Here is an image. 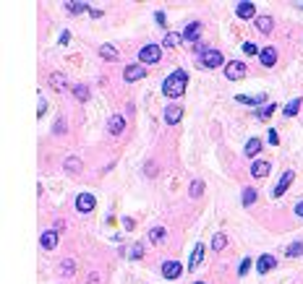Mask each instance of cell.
<instances>
[{
  "label": "cell",
  "mask_w": 303,
  "mask_h": 284,
  "mask_svg": "<svg viewBox=\"0 0 303 284\" xmlns=\"http://www.w3.org/2000/svg\"><path fill=\"white\" fill-rule=\"evenodd\" d=\"M66 8H68V13H87V11H91L87 3H79V0H71V3H66Z\"/></svg>",
  "instance_id": "obj_22"
},
{
  "label": "cell",
  "mask_w": 303,
  "mask_h": 284,
  "mask_svg": "<svg viewBox=\"0 0 303 284\" xmlns=\"http://www.w3.org/2000/svg\"><path fill=\"white\" fill-rule=\"evenodd\" d=\"M73 97H76L79 99V102H87V99H89V89L87 86H73Z\"/></svg>",
  "instance_id": "obj_28"
},
{
  "label": "cell",
  "mask_w": 303,
  "mask_h": 284,
  "mask_svg": "<svg viewBox=\"0 0 303 284\" xmlns=\"http://www.w3.org/2000/svg\"><path fill=\"white\" fill-rule=\"evenodd\" d=\"M298 107H301V97H296V99H290V102L285 105V109H282V115H285V117H293V115L298 112Z\"/></svg>",
  "instance_id": "obj_23"
},
{
  "label": "cell",
  "mask_w": 303,
  "mask_h": 284,
  "mask_svg": "<svg viewBox=\"0 0 303 284\" xmlns=\"http://www.w3.org/2000/svg\"><path fill=\"white\" fill-rule=\"evenodd\" d=\"M66 170H68V172H79V170H81V162H79L76 157H68V159H66Z\"/></svg>",
  "instance_id": "obj_34"
},
{
  "label": "cell",
  "mask_w": 303,
  "mask_h": 284,
  "mask_svg": "<svg viewBox=\"0 0 303 284\" xmlns=\"http://www.w3.org/2000/svg\"><path fill=\"white\" fill-rule=\"evenodd\" d=\"M225 76H227V81H241V78H246V66L241 60H233L230 66L225 68Z\"/></svg>",
  "instance_id": "obj_5"
},
{
  "label": "cell",
  "mask_w": 303,
  "mask_h": 284,
  "mask_svg": "<svg viewBox=\"0 0 303 284\" xmlns=\"http://www.w3.org/2000/svg\"><path fill=\"white\" fill-rule=\"evenodd\" d=\"M63 131H66V123L58 120V123H55V133H63Z\"/></svg>",
  "instance_id": "obj_40"
},
{
  "label": "cell",
  "mask_w": 303,
  "mask_h": 284,
  "mask_svg": "<svg viewBox=\"0 0 303 284\" xmlns=\"http://www.w3.org/2000/svg\"><path fill=\"white\" fill-rule=\"evenodd\" d=\"M254 201H256V190L254 188H246L243 190V206H251Z\"/></svg>",
  "instance_id": "obj_32"
},
{
  "label": "cell",
  "mask_w": 303,
  "mask_h": 284,
  "mask_svg": "<svg viewBox=\"0 0 303 284\" xmlns=\"http://www.w3.org/2000/svg\"><path fill=\"white\" fill-rule=\"evenodd\" d=\"M254 13H256V5L249 3V0H243V3L235 5V16H238V18H251Z\"/></svg>",
  "instance_id": "obj_14"
},
{
  "label": "cell",
  "mask_w": 303,
  "mask_h": 284,
  "mask_svg": "<svg viewBox=\"0 0 303 284\" xmlns=\"http://www.w3.org/2000/svg\"><path fill=\"white\" fill-rule=\"evenodd\" d=\"M199 63H201V68H217V66H222V52L207 47L199 55Z\"/></svg>",
  "instance_id": "obj_2"
},
{
  "label": "cell",
  "mask_w": 303,
  "mask_h": 284,
  "mask_svg": "<svg viewBox=\"0 0 303 284\" xmlns=\"http://www.w3.org/2000/svg\"><path fill=\"white\" fill-rule=\"evenodd\" d=\"M146 76V68L144 66H128L126 68V73H123V78L131 84V81H139V78H144Z\"/></svg>",
  "instance_id": "obj_11"
},
{
  "label": "cell",
  "mask_w": 303,
  "mask_h": 284,
  "mask_svg": "<svg viewBox=\"0 0 303 284\" xmlns=\"http://www.w3.org/2000/svg\"><path fill=\"white\" fill-rule=\"evenodd\" d=\"M259 151H261V141L259 139H251L249 143H246V157H256Z\"/></svg>",
  "instance_id": "obj_25"
},
{
  "label": "cell",
  "mask_w": 303,
  "mask_h": 284,
  "mask_svg": "<svg viewBox=\"0 0 303 284\" xmlns=\"http://www.w3.org/2000/svg\"><path fill=\"white\" fill-rule=\"evenodd\" d=\"M180 117H183V107L180 105H170L168 109H165V123H168V125L180 123Z\"/></svg>",
  "instance_id": "obj_9"
},
{
  "label": "cell",
  "mask_w": 303,
  "mask_h": 284,
  "mask_svg": "<svg viewBox=\"0 0 303 284\" xmlns=\"http://www.w3.org/2000/svg\"><path fill=\"white\" fill-rule=\"evenodd\" d=\"M259 60H261L264 68H272L274 63H277V50H274V47H264L261 55H259Z\"/></svg>",
  "instance_id": "obj_12"
},
{
  "label": "cell",
  "mask_w": 303,
  "mask_h": 284,
  "mask_svg": "<svg viewBox=\"0 0 303 284\" xmlns=\"http://www.w3.org/2000/svg\"><path fill=\"white\" fill-rule=\"evenodd\" d=\"M274 109H277V105H264L261 109H256V117H259V120H267V117H272V112H274Z\"/></svg>",
  "instance_id": "obj_26"
},
{
  "label": "cell",
  "mask_w": 303,
  "mask_h": 284,
  "mask_svg": "<svg viewBox=\"0 0 303 284\" xmlns=\"http://www.w3.org/2000/svg\"><path fill=\"white\" fill-rule=\"evenodd\" d=\"M293 178H296V172H293V170H285V172H282V178H280V182H277V185H274V190H272V196H274V198L285 196V190L290 188V182H293Z\"/></svg>",
  "instance_id": "obj_4"
},
{
  "label": "cell",
  "mask_w": 303,
  "mask_h": 284,
  "mask_svg": "<svg viewBox=\"0 0 303 284\" xmlns=\"http://www.w3.org/2000/svg\"><path fill=\"white\" fill-rule=\"evenodd\" d=\"M107 131H110V136H121L126 131V117L123 115H113L110 123H107Z\"/></svg>",
  "instance_id": "obj_8"
},
{
  "label": "cell",
  "mask_w": 303,
  "mask_h": 284,
  "mask_svg": "<svg viewBox=\"0 0 303 284\" xmlns=\"http://www.w3.org/2000/svg\"><path fill=\"white\" fill-rule=\"evenodd\" d=\"M183 42V34H175V32H168L162 39V47H178V44Z\"/></svg>",
  "instance_id": "obj_20"
},
{
  "label": "cell",
  "mask_w": 303,
  "mask_h": 284,
  "mask_svg": "<svg viewBox=\"0 0 303 284\" xmlns=\"http://www.w3.org/2000/svg\"><path fill=\"white\" fill-rule=\"evenodd\" d=\"M267 139H269V143H272V146H277V143H280V136H277V131H274V128L267 133Z\"/></svg>",
  "instance_id": "obj_37"
},
{
  "label": "cell",
  "mask_w": 303,
  "mask_h": 284,
  "mask_svg": "<svg viewBox=\"0 0 303 284\" xmlns=\"http://www.w3.org/2000/svg\"><path fill=\"white\" fill-rule=\"evenodd\" d=\"M249 269H251V258H243V263H241V277H243Z\"/></svg>",
  "instance_id": "obj_39"
},
{
  "label": "cell",
  "mask_w": 303,
  "mask_h": 284,
  "mask_svg": "<svg viewBox=\"0 0 303 284\" xmlns=\"http://www.w3.org/2000/svg\"><path fill=\"white\" fill-rule=\"evenodd\" d=\"M285 253L290 255V258H293V255H303V243H293V245H288Z\"/></svg>",
  "instance_id": "obj_31"
},
{
  "label": "cell",
  "mask_w": 303,
  "mask_h": 284,
  "mask_svg": "<svg viewBox=\"0 0 303 284\" xmlns=\"http://www.w3.org/2000/svg\"><path fill=\"white\" fill-rule=\"evenodd\" d=\"M225 245H227V235H225V232H217V235L212 237V250L219 253V250L225 248Z\"/></svg>",
  "instance_id": "obj_21"
},
{
  "label": "cell",
  "mask_w": 303,
  "mask_h": 284,
  "mask_svg": "<svg viewBox=\"0 0 303 284\" xmlns=\"http://www.w3.org/2000/svg\"><path fill=\"white\" fill-rule=\"evenodd\" d=\"M272 269H274V258H272V255H261L259 263H256V271H259V274H267V271H272Z\"/></svg>",
  "instance_id": "obj_18"
},
{
  "label": "cell",
  "mask_w": 303,
  "mask_h": 284,
  "mask_svg": "<svg viewBox=\"0 0 303 284\" xmlns=\"http://www.w3.org/2000/svg\"><path fill=\"white\" fill-rule=\"evenodd\" d=\"M94 206H97V201H94V196H91V193H81V196L76 198V209H79L81 214L94 212Z\"/></svg>",
  "instance_id": "obj_6"
},
{
  "label": "cell",
  "mask_w": 303,
  "mask_h": 284,
  "mask_svg": "<svg viewBox=\"0 0 303 284\" xmlns=\"http://www.w3.org/2000/svg\"><path fill=\"white\" fill-rule=\"evenodd\" d=\"M196 284H204V282H196Z\"/></svg>",
  "instance_id": "obj_46"
},
{
  "label": "cell",
  "mask_w": 303,
  "mask_h": 284,
  "mask_svg": "<svg viewBox=\"0 0 303 284\" xmlns=\"http://www.w3.org/2000/svg\"><path fill=\"white\" fill-rule=\"evenodd\" d=\"M296 5H298V8H301V11H303V3H296Z\"/></svg>",
  "instance_id": "obj_45"
},
{
  "label": "cell",
  "mask_w": 303,
  "mask_h": 284,
  "mask_svg": "<svg viewBox=\"0 0 303 284\" xmlns=\"http://www.w3.org/2000/svg\"><path fill=\"white\" fill-rule=\"evenodd\" d=\"M246 55H261V50H259V44L256 42H243V47H241Z\"/></svg>",
  "instance_id": "obj_29"
},
{
  "label": "cell",
  "mask_w": 303,
  "mask_h": 284,
  "mask_svg": "<svg viewBox=\"0 0 303 284\" xmlns=\"http://www.w3.org/2000/svg\"><path fill=\"white\" fill-rule=\"evenodd\" d=\"M154 18H157V24H165V13L160 11V13H154Z\"/></svg>",
  "instance_id": "obj_43"
},
{
  "label": "cell",
  "mask_w": 303,
  "mask_h": 284,
  "mask_svg": "<svg viewBox=\"0 0 303 284\" xmlns=\"http://www.w3.org/2000/svg\"><path fill=\"white\" fill-rule=\"evenodd\" d=\"M141 253H144V245H141V243H136L133 248H131V258H133V261H136V258H141Z\"/></svg>",
  "instance_id": "obj_36"
},
{
  "label": "cell",
  "mask_w": 303,
  "mask_h": 284,
  "mask_svg": "<svg viewBox=\"0 0 303 284\" xmlns=\"http://www.w3.org/2000/svg\"><path fill=\"white\" fill-rule=\"evenodd\" d=\"M99 282V274H89V284H97Z\"/></svg>",
  "instance_id": "obj_42"
},
{
  "label": "cell",
  "mask_w": 303,
  "mask_h": 284,
  "mask_svg": "<svg viewBox=\"0 0 303 284\" xmlns=\"http://www.w3.org/2000/svg\"><path fill=\"white\" fill-rule=\"evenodd\" d=\"M186 89H188V73L178 68V71H173L168 78H165V84H162V91H165V97H173V99H178L186 94Z\"/></svg>",
  "instance_id": "obj_1"
},
{
  "label": "cell",
  "mask_w": 303,
  "mask_h": 284,
  "mask_svg": "<svg viewBox=\"0 0 303 284\" xmlns=\"http://www.w3.org/2000/svg\"><path fill=\"white\" fill-rule=\"evenodd\" d=\"M50 86L55 91H63V86H66V76H63V73H52V76H50Z\"/></svg>",
  "instance_id": "obj_24"
},
{
  "label": "cell",
  "mask_w": 303,
  "mask_h": 284,
  "mask_svg": "<svg viewBox=\"0 0 303 284\" xmlns=\"http://www.w3.org/2000/svg\"><path fill=\"white\" fill-rule=\"evenodd\" d=\"M99 58H105V60H118V50H113L110 44H102V47H99Z\"/></svg>",
  "instance_id": "obj_27"
},
{
  "label": "cell",
  "mask_w": 303,
  "mask_h": 284,
  "mask_svg": "<svg viewBox=\"0 0 303 284\" xmlns=\"http://www.w3.org/2000/svg\"><path fill=\"white\" fill-rule=\"evenodd\" d=\"M149 240H152V243H157V245L165 240V230H162V227H154V230L149 232Z\"/></svg>",
  "instance_id": "obj_30"
},
{
  "label": "cell",
  "mask_w": 303,
  "mask_h": 284,
  "mask_svg": "<svg viewBox=\"0 0 303 284\" xmlns=\"http://www.w3.org/2000/svg\"><path fill=\"white\" fill-rule=\"evenodd\" d=\"M162 58V50L157 47V44H146V47L139 50V60L146 63V66H154V63H160Z\"/></svg>",
  "instance_id": "obj_3"
},
{
  "label": "cell",
  "mask_w": 303,
  "mask_h": 284,
  "mask_svg": "<svg viewBox=\"0 0 303 284\" xmlns=\"http://www.w3.org/2000/svg\"><path fill=\"white\" fill-rule=\"evenodd\" d=\"M201 258H204V245L201 243H196V248H194V255H191V261H188V271H194L199 263H201Z\"/></svg>",
  "instance_id": "obj_15"
},
{
  "label": "cell",
  "mask_w": 303,
  "mask_h": 284,
  "mask_svg": "<svg viewBox=\"0 0 303 284\" xmlns=\"http://www.w3.org/2000/svg\"><path fill=\"white\" fill-rule=\"evenodd\" d=\"M40 245H42L44 250H52L55 245H58V232H55V230L42 232V237H40Z\"/></svg>",
  "instance_id": "obj_13"
},
{
  "label": "cell",
  "mask_w": 303,
  "mask_h": 284,
  "mask_svg": "<svg viewBox=\"0 0 303 284\" xmlns=\"http://www.w3.org/2000/svg\"><path fill=\"white\" fill-rule=\"evenodd\" d=\"M180 274H183V266L178 261H165L162 263V277L165 279H178Z\"/></svg>",
  "instance_id": "obj_7"
},
{
  "label": "cell",
  "mask_w": 303,
  "mask_h": 284,
  "mask_svg": "<svg viewBox=\"0 0 303 284\" xmlns=\"http://www.w3.org/2000/svg\"><path fill=\"white\" fill-rule=\"evenodd\" d=\"M68 39H71V34L63 32V34H60V44H68Z\"/></svg>",
  "instance_id": "obj_41"
},
{
  "label": "cell",
  "mask_w": 303,
  "mask_h": 284,
  "mask_svg": "<svg viewBox=\"0 0 303 284\" xmlns=\"http://www.w3.org/2000/svg\"><path fill=\"white\" fill-rule=\"evenodd\" d=\"M44 112H47V99H37V117H42Z\"/></svg>",
  "instance_id": "obj_35"
},
{
  "label": "cell",
  "mask_w": 303,
  "mask_h": 284,
  "mask_svg": "<svg viewBox=\"0 0 303 284\" xmlns=\"http://www.w3.org/2000/svg\"><path fill=\"white\" fill-rule=\"evenodd\" d=\"M251 172H254V178H267L269 175V162H254Z\"/></svg>",
  "instance_id": "obj_19"
},
{
  "label": "cell",
  "mask_w": 303,
  "mask_h": 284,
  "mask_svg": "<svg viewBox=\"0 0 303 284\" xmlns=\"http://www.w3.org/2000/svg\"><path fill=\"white\" fill-rule=\"evenodd\" d=\"M63 274H66V277H71V274H73V261L71 258L63 261Z\"/></svg>",
  "instance_id": "obj_38"
},
{
  "label": "cell",
  "mask_w": 303,
  "mask_h": 284,
  "mask_svg": "<svg viewBox=\"0 0 303 284\" xmlns=\"http://www.w3.org/2000/svg\"><path fill=\"white\" fill-rule=\"evenodd\" d=\"M296 214H298V216H301V219H303V201H301V204H298V206H296Z\"/></svg>",
  "instance_id": "obj_44"
},
{
  "label": "cell",
  "mask_w": 303,
  "mask_h": 284,
  "mask_svg": "<svg viewBox=\"0 0 303 284\" xmlns=\"http://www.w3.org/2000/svg\"><path fill=\"white\" fill-rule=\"evenodd\" d=\"M199 36H201V21H194L183 29V39L186 42H199Z\"/></svg>",
  "instance_id": "obj_10"
},
{
  "label": "cell",
  "mask_w": 303,
  "mask_h": 284,
  "mask_svg": "<svg viewBox=\"0 0 303 284\" xmlns=\"http://www.w3.org/2000/svg\"><path fill=\"white\" fill-rule=\"evenodd\" d=\"M201 193H204V182H201V180H194V182H191V196L199 198Z\"/></svg>",
  "instance_id": "obj_33"
},
{
  "label": "cell",
  "mask_w": 303,
  "mask_h": 284,
  "mask_svg": "<svg viewBox=\"0 0 303 284\" xmlns=\"http://www.w3.org/2000/svg\"><path fill=\"white\" fill-rule=\"evenodd\" d=\"M235 99H238V102H241V105L256 107V105H261V102H264V99H267V97H264V94H256V97H246V94H238Z\"/></svg>",
  "instance_id": "obj_17"
},
{
  "label": "cell",
  "mask_w": 303,
  "mask_h": 284,
  "mask_svg": "<svg viewBox=\"0 0 303 284\" xmlns=\"http://www.w3.org/2000/svg\"><path fill=\"white\" fill-rule=\"evenodd\" d=\"M272 26H274L272 16H259V18H256V29H259L261 34H269V32H272Z\"/></svg>",
  "instance_id": "obj_16"
}]
</instances>
